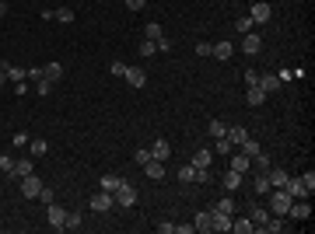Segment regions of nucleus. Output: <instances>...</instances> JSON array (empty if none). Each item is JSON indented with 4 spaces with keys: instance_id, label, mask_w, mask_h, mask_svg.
Instances as JSON below:
<instances>
[{
    "instance_id": "obj_44",
    "label": "nucleus",
    "mask_w": 315,
    "mask_h": 234,
    "mask_svg": "<svg viewBox=\"0 0 315 234\" xmlns=\"http://www.w3.org/2000/svg\"><path fill=\"white\" fill-rule=\"evenodd\" d=\"M35 199H42V203H46V206H49V203H53V199H56V193H53V189H46V185H42V193L35 196Z\"/></svg>"
},
{
    "instance_id": "obj_20",
    "label": "nucleus",
    "mask_w": 315,
    "mask_h": 234,
    "mask_svg": "<svg viewBox=\"0 0 315 234\" xmlns=\"http://www.w3.org/2000/svg\"><path fill=\"white\" fill-rule=\"evenodd\" d=\"M252 193H256V196H266V193H270V178L263 175V172H256V178H252Z\"/></svg>"
},
{
    "instance_id": "obj_41",
    "label": "nucleus",
    "mask_w": 315,
    "mask_h": 234,
    "mask_svg": "<svg viewBox=\"0 0 315 234\" xmlns=\"http://www.w3.org/2000/svg\"><path fill=\"white\" fill-rule=\"evenodd\" d=\"M154 53H158V46H154L151 39H144V42H140V56H154Z\"/></svg>"
},
{
    "instance_id": "obj_43",
    "label": "nucleus",
    "mask_w": 315,
    "mask_h": 234,
    "mask_svg": "<svg viewBox=\"0 0 315 234\" xmlns=\"http://www.w3.org/2000/svg\"><path fill=\"white\" fill-rule=\"evenodd\" d=\"M235 28L242 32V35H245V32H252V18H238V21H235Z\"/></svg>"
},
{
    "instance_id": "obj_23",
    "label": "nucleus",
    "mask_w": 315,
    "mask_h": 234,
    "mask_svg": "<svg viewBox=\"0 0 315 234\" xmlns=\"http://www.w3.org/2000/svg\"><path fill=\"white\" fill-rule=\"evenodd\" d=\"M119 185H123V178H119L116 172H109V175H102V189H105V193H116Z\"/></svg>"
},
{
    "instance_id": "obj_45",
    "label": "nucleus",
    "mask_w": 315,
    "mask_h": 234,
    "mask_svg": "<svg viewBox=\"0 0 315 234\" xmlns=\"http://www.w3.org/2000/svg\"><path fill=\"white\" fill-rule=\"evenodd\" d=\"M147 161H151V147H140V151H137V164H140V168H144Z\"/></svg>"
},
{
    "instance_id": "obj_53",
    "label": "nucleus",
    "mask_w": 315,
    "mask_h": 234,
    "mask_svg": "<svg viewBox=\"0 0 315 234\" xmlns=\"http://www.w3.org/2000/svg\"><path fill=\"white\" fill-rule=\"evenodd\" d=\"M175 231L179 234H196V227H193V224H175Z\"/></svg>"
},
{
    "instance_id": "obj_22",
    "label": "nucleus",
    "mask_w": 315,
    "mask_h": 234,
    "mask_svg": "<svg viewBox=\"0 0 315 234\" xmlns=\"http://www.w3.org/2000/svg\"><path fill=\"white\" fill-rule=\"evenodd\" d=\"M11 175H14V178H25V175H32V161H28V157H21V161H14Z\"/></svg>"
},
{
    "instance_id": "obj_38",
    "label": "nucleus",
    "mask_w": 315,
    "mask_h": 234,
    "mask_svg": "<svg viewBox=\"0 0 315 234\" xmlns=\"http://www.w3.org/2000/svg\"><path fill=\"white\" fill-rule=\"evenodd\" d=\"M28 147H32V154H35V157H42L46 151H49V143H46V140H28Z\"/></svg>"
},
{
    "instance_id": "obj_52",
    "label": "nucleus",
    "mask_w": 315,
    "mask_h": 234,
    "mask_svg": "<svg viewBox=\"0 0 315 234\" xmlns=\"http://www.w3.org/2000/svg\"><path fill=\"white\" fill-rule=\"evenodd\" d=\"M245 84H249V88H252V84H259V74H256V70H245Z\"/></svg>"
},
{
    "instance_id": "obj_19",
    "label": "nucleus",
    "mask_w": 315,
    "mask_h": 234,
    "mask_svg": "<svg viewBox=\"0 0 315 234\" xmlns=\"http://www.w3.org/2000/svg\"><path fill=\"white\" fill-rule=\"evenodd\" d=\"M245 101H249V105H263V101H266V91H263L259 84H252V88L245 91Z\"/></svg>"
},
{
    "instance_id": "obj_49",
    "label": "nucleus",
    "mask_w": 315,
    "mask_h": 234,
    "mask_svg": "<svg viewBox=\"0 0 315 234\" xmlns=\"http://www.w3.org/2000/svg\"><path fill=\"white\" fill-rule=\"evenodd\" d=\"M126 7H130V11H144V7H147V0H126Z\"/></svg>"
},
{
    "instance_id": "obj_51",
    "label": "nucleus",
    "mask_w": 315,
    "mask_h": 234,
    "mask_svg": "<svg viewBox=\"0 0 315 234\" xmlns=\"http://www.w3.org/2000/svg\"><path fill=\"white\" fill-rule=\"evenodd\" d=\"M35 84H39V95H49V88H53V80H46V77L35 80Z\"/></svg>"
},
{
    "instance_id": "obj_21",
    "label": "nucleus",
    "mask_w": 315,
    "mask_h": 234,
    "mask_svg": "<svg viewBox=\"0 0 315 234\" xmlns=\"http://www.w3.org/2000/svg\"><path fill=\"white\" fill-rule=\"evenodd\" d=\"M270 210H266V206H252V214H249V220H252V224H256V227H263V224H266V220H270Z\"/></svg>"
},
{
    "instance_id": "obj_17",
    "label": "nucleus",
    "mask_w": 315,
    "mask_h": 234,
    "mask_svg": "<svg viewBox=\"0 0 315 234\" xmlns=\"http://www.w3.org/2000/svg\"><path fill=\"white\" fill-rule=\"evenodd\" d=\"M144 172H147V178H165V161H154V157H151V161L144 164Z\"/></svg>"
},
{
    "instance_id": "obj_35",
    "label": "nucleus",
    "mask_w": 315,
    "mask_h": 234,
    "mask_svg": "<svg viewBox=\"0 0 315 234\" xmlns=\"http://www.w3.org/2000/svg\"><path fill=\"white\" fill-rule=\"evenodd\" d=\"M238 147H242V154H245V157H256L259 154V143H256V140H242Z\"/></svg>"
},
{
    "instance_id": "obj_11",
    "label": "nucleus",
    "mask_w": 315,
    "mask_h": 234,
    "mask_svg": "<svg viewBox=\"0 0 315 234\" xmlns=\"http://www.w3.org/2000/svg\"><path fill=\"white\" fill-rule=\"evenodd\" d=\"M151 157H154V161H168V157H172L168 140H154V143H151Z\"/></svg>"
},
{
    "instance_id": "obj_46",
    "label": "nucleus",
    "mask_w": 315,
    "mask_h": 234,
    "mask_svg": "<svg viewBox=\"0 0 315 234\" xmlns=\"http://www.w3.org/2000/svg\"><path fill=\"white\" fill-rule=\"evenodd\" d=\"M214 53V42H200L196 46V56H210Z\"/></svg>"
},
{
    "instance_id": "obj_33",
    "label": "nucleus",
    "mask_w": 315,
    "mask_h": 234,
    "mask_svg": "<svg viewBox=\"0 0 315 234\" xmlns=\"http://www.w3.org/2000/svg\"><path fill=\"white\" fill-rule=\"evenodd\" d=\"M242 178H245V175H238V172L228 168V172H224V189H238V185H242Z\"/></svg>"
},
{
    "instance_id": "obj_28",
    "label": "nucleus",
    "mask_w": 315,
    "mask_h": 234,
    "mask_svg": "<svg viewBox=\"0 0 315 234\" xmlns=\"http://www.w3.org/2000/svg\"><path fill=\"white\" fill-rule=\"evenodd\" d=\"M144 39H151V42H158V39H165V28L158 25V21H151L147 28H144Z\"/></svg>"
},
{
    "instance_id": "obj_15",
    "label": "nucleus",
    "mask_w": 315,
    "mask_h": 234,
    "mask_svg": "<svg viewBox=\"0 0 315 234\" xmlns=\"http://www.w3.org/2000/svg\"><path fill=\"white\" fill-rule=\"evenodd\" d=\"M231 172H238V175H249V172H252V157L235 154V157H231Z\"/></svg>"
},
{
    "instance_id": "obj_57",
    "label": "nucleus",
    "mask_w": 315,
    "mask_h": 234,
    "mask_svg": "<svg viewBox=\"0 0 315 234\" xmlns=\"http://www.w3.org/2000/svg\"><path fill=\"white\" fill-rule=\"evenodd\" d=\"M0 84H7V70L4 67H0Z\"/></svg>"
},
{
    "instance_id": "obj_29",
    "label": "nucleus",
    "mask_w": 315,
    "mask_h": 234,
    "mask_svg": "<svg viewBox=\"0 0 315 234\" xmlns=\"http://www.w3.org/2000/svg\"><path fill=\"white\" fill-rule=\"evenodd\" d=\"M42 77L46 80H60L63 77V67H60V63H46V67H42Z\"/></svg>"
},
{
    "instance_id": "obj_8",
    "label": "nucleus",
    "mask_w": 315,
    "mask_h": 234,
    "mask_svg": "<svg viewBox=\"0 0 315 234\" xmlns=\"http://www.w3.org/2000/svg\"><path fill=\"white\" fill-rule=\"evenodd\" d=\"M42 193V182L35 175H25L21 178V196H28V199H35V196Z\"/></svg>"
},
{
    "instance_id": "obj_9",
    "label": "nucleus",
    "mask_w": 315,
    "mask_h": 234,
    "mask_svg": "<svg viewBox=\"0 0 315 234\" xmlns=\"http://www.w3.org/2000/svg\"><path fill=\"white\" fill-rule=\"evenodd\" d=\"M46 217H49V224H53L56 231H63V220H67V210H63V206H56V203H49V210H46Z\"/></svg>"
},
{
    "instance_id": "obj_39",
    "label": "nucleus",
    "mask_w": 315,
    "mask_h": 234,
    "mask_svg": "<svg viewBox=\"0 0 315 234\" xmlns=\"http://www.w3.org/2000/svg\"><path fill=\"white\" fill-rule=\"evenodd\" d=\"M196 231H210V210L207 214H196V224H193Z\"/></svg>"
},
{
    "instance_id": "obj_3",
    "label": "nucleus",
    "mask_w": 315,
    "mask_h": 234,
    "mask_svg": "<svg viewBox=\"0 0 315 234\" xmlns=\"http://www.w3.org/2000/svg\"><path fill=\"white\" fill-rule=\"evenodd\" d=\"M116 203L119 206H133V203H137V189H133V185H130V182H126V178H123V185H119L116 193Z\"/></svg>"
},
{
    "instance_id": "obj_56",
    "label": "nucleus",
    "mask_w": 315,
    "mask_h": 234,
    "mask_svg": "<svg viewBox=\"0 0 315 234\" xmlns=\"http://www.w3.org/2000/svg\"><path fill=\"white\" fill-rule=\"evenodd\" d=\"M4 14H7V0H0V18H4Z\"/></svg>"
},
{
    "instance_id": "obj_50",
    "label": "nucleus",
    "mask_w": 315,
    "mask_h": 234,
    "mask_svg": "<svg viewBox=\"0 0 315 234\" xmlns=\"http://www.w3.org/2000/svg\"><path fill=\"white\" fill-rule=\"evenodd\" d=\"M112 74H116V77H126V63H119V59H116V63H112Z\"/></svg>"
},
{
    "instance_id": "obj_26",
    "label": "nucleus",
    "mask_w": 315,
    "mask_h": 234,
    "mask_svg": "<svg viewBox=\"0 0 315 234\" xmlns=\"http://www.w3.org/2000/svg\"><path fill=\"white\" fill-rule=\"evenodd\" d=\"M224 137L231 140V143H242V140H249V130L245 126H231V130H224Z\"/></svg>"
},
{
    "instance_id": "obj_34",
    "label": "nucleus",
    "mask_w": 315,
    "mask_h": 234,
    "mask_svg": "<svg viewBox=\"0 0 315 234\" xmlns=\"http://www.w3.org/2000/svg\"><path fill=\"white\" fill-rule=\"evenodd\" d=\"M179 182H182V185H189V182H196V168H193V164H186V168H179Z\"/></svg>"
},
{
    "instance_id": "obj_7",
    "label": "nucleus",
    "mask_w": 315,
    "mask_h": 234,
    "mask_svg": "<svg viewBox=\"0 0 315 234\" xmlns=\"http://www.w3.org/2000/svg\"><path fill=\"white\" fill-rule=\"evenodd\" d=\"M259 49H263V39H259L256 32H245V39H242V53H245V56H256Z\"/></svg>"
},
{
    "instance_id": "obj_25",
    "label": "nucleus",
    "mask_w": 315,
    "mask_h": 234,
    "mask_svg": "<svg viewBox=\"0 0 315 234\" xmlns=\"http://www.w3.org/2000/svg\"><path fill=\"white\" fill-rule=\"evenodd\" d=\"M0 67H4V70H7V80H14V84H21V80L28 77V74H25V70H21V67H14V63H0Z\"/></svg>"
},
{
    "instance_id": "obj_36",
    "label": "nucleus",
    "mask_w": 315,
    "mask_h": 234,
    "mask_svg": "<svg viewBox=\"0 0 315 234\" xmlns=\"http://www.w3.org/2000/svg\"><path fill=\"white\" fill-rule=\"evenodd\" d=\"M81 227V214H74V210H70V214H67V220H63V231H77Z\"/></svg>"
},
{
    "instance_id": "obj_16",
    "label": "nucleus",
    "mask_w": 315,
    "mask_h": 234,
    "mask_svg": "<svg viewBox=\"0 0 315 234\" xmlns=\"http://www.w3.org/2000/svg\"><path fill=\"white\" fill-rule=\"evenodd\" d=\"M259 88H263L266 95H273V91H280V77H277V74H259Z\"/></svg>"
},
{
    "instance_id": "obj_10",
    "label": "nucleus",
    "mask_w": 315,
    "mask_h": 234,
    "mask_svg": "<svg viewBox=\"0 0 315 234\" xmlns=\"http://www.w3.org/2000/svg\"><path fill=\"white\" fill-rule=\"evenodd\" d=\"M126 84H130V88H144V84H147V74H144L140 67H126Z\"/></svg>"
},
{
    "instance_id": "obj_14",
    "label": "nucleus",
    "mask_w": 315,
    "mask_h": 234,
    "mask_svg": "<svg viewBox=\"0 0 315 234\" xmlns=\"http://www.w3.org/2000/svg\"><path fill=\"white\" fill-rule=\"evenodd\" d=\"M266 178H270V189H284L291 175H287L284 168H270V172H266Z\"/></svg>"
},
{
    "instance_id": "obj_24",
    "label": "nucleus",
    "mask_w": 315,
    "mask_h": 234,
    "mask_svg": "<svg viewBox=\"0 0 315 234\" xmlns=\"http://www.w3.org/2000/svg\"><path fill=\"white\" fill-rule=\"evenodd\" d=\"M231 53H235L231 42H214V53H210V56L214 59H231Z\"/></svg>"
},
{
    "instance_id": "obj_42",
    "label": "nucleus",
    "mask_w": 315,
    "mask_h": 234,
    "mask_svg": "<svg viewBox=\"0 0 315 234\" xmlns=\"http://www.w3.org/2000/svg\"><path fill=\"white\" fill-rule=\"evenodd\" d=\"M217 206H221L224 214H235V199H231V196H221V203H217Z\"/></svg>"
},
{
    "instance_id": "obj_12",
    "label": "nucleus",
    "mask_w": 315,
    "mask_h": 234,
    "mask_svg": "<svg viewBox=\"0 0 315 234\" xmlns=\"http://www.w3.org/2000/svg\"><path fill=\"white\" fill-rule=\"evenodd\" d=\"M210 161H214V151H210V147H196V154H193V168H210Z\"/></svg>"
},
{
    "instance_id": "obj_48",
    "label": "nucleus",
    "mask_w": 315,
    "mask_h": 234,
    "mask_svg": "<svg viewBox=\"0 0 315 234\" xmlns=\"http://www.w3.org/2000/svg\"><path fill=\"white\" fill-rule=\"evenodd\" d=\"M0 168H4V172H11V168H14V157H7V154H0Z\"/></svg>"
},
{
    "instance_id": "obj_2",
    "label": "nucleus",
    "mask_w": 315,
    "mask_h": 234,
    "mask_svg": "<svg viewBox=\"0 0 315 234\" xmlns=\"http://www.w3.org/2000/svg\"><path fill=\"white\" fill-rule=\"evenodd\" d=\"M210 231L228 234V231H231V214H224L221 206H214V210H210Z\"/></svg>"
},
{
    "instance_id": "obj_18",
    "label": "nucleus",
    "mask_w": 315,
    "mask_h": 234,
    "mask_svg": "<svg viewBox=\"0 0 315 234\" xmlns=\"http://www.w3.org/2000/svg\"><path fill=\"white\" fill-rule=\"evenodd\" d=\"M284 227H287V224H284V217H270V220H266L263 227H256V231H266V234H280V231H284Z\"/></svg>"
},
{
    "instance_id": "obj_13",
    "label": "nucleus",
    "mask_w": 315,
    "mask_h": 234,
    "mask_svg": "<svg viewBox=\"0 0 315 234\" xmlns=\"http://www.w3.org/2000/svg\"><path fill=\"white\" fill-rule=\"evenodd\" d=\"M284 189H287L291 199H308V189L301 185V178H287V185H284Z\"/></svg>"
},
{
    "instance_id": "obj_55",
    "label": "nucleus",
    "mask_w": 315,
    "mask_h": 234,
    "mask_svg": "<svg viewBox=\"0 0 315 234\" xmlns=\"http://www.w3.org/2000/svg\"><path fill=\"white\" fill-rule=\"evenodd\" d=\"M158 231H161V234H172V231H175V224H168V220H161V224H158Z\"/></svg>"
},
{
    "instance_id": "obj_27",
    "label": "nucleus",
    "mask_w": 315,
    "mask_h": 234,
    "mask_svg": "<svg viewBox=\"0 0 315 234\" xmlns=\"http://www.w3.org/2000/svg\"><path fill=\"white\" fill-rule=\"evenodd\" d=\"M231 231H238V234H252V231H256V224H252L249 217H242V220H231Z\"/></svg>"
},
{
    "instance_id": "obj_1",
    "label": "nucleus",
    "mask_w": 315,
    "mask_h": 234,
    "mask_svg": "<svg viewBox=\"0 0 315 234\" xmlns=\"http://www.w3.org/2000/svg\"><path fill=\"white\" fill-rule=\"evenodd\" d=\"M266 210L273 217H287V210H291V196H287V189H270L266 193Z\"/></svg>"
},
{
    "instance_id": "obj_5",
    "label": "nucleus",
    "mask_w": 315,
    "mask_h": 234,
    "mask_svg": "<svg viewBox=\"0 0 315 234\" xmlns=\"http://www.w3.org/2000/svg\"><path fill=\"white\" fill-rule=\"evenodd\" d=\"M112 203H116V196L105 193V189L91 196V210H95V214H105V210H112Z\"/></svg>"
},
{
    "instance_id": "obj_37",
    "label": "nucleus",
    "mask_w": 315,
    "mask_h": 234,
    "mask_svg": "<svg viewBox=\"0 0 315 234\" xmlns=\"http://www.w3.org/2000/svg\"><path fill=\"white\" fill-rule=\"evenodd\" d=\"M207 133H210V137H224V122H221V119H210V126H207Z\"/></svg>"
},
{
    "instance_id": "obj_31",
    "label": "nucleus",
    "mask_w": 315,
    "mask_h": 234,
    "mask_svg": "<svg viewBox=\"0 0 315 234\" xmlns=\"http://www.w3.org/2000/svg\"><path fill=\"white\" fill-rule=\"evenodd\" d=\"M53 18H56L60 25H70V21H74V7H56V11H53Z\"/></svg>"
},
{
    "instance_id": "obj_47",
    "label": "nucleus",
    "mask_w": 315,
    "mask_h": 234,
    "mask_svg": "<svg viewBox=\"0 0 315 234\" xmlns=\"http://www.w3.org/2000/svg\"><path fill=\"white\" fill-rule=\"evenodd\" d=\"M11 143H14V147H28V133H14Z\"/></svg>"
},
{
    "instance_id": "obj_30",
    "label": "nucleus",
    "mask_w": 315,
    "mask_h": 234,
    "mask_svg": "<svg viewBox=\"0 0 315 234\" xmlns=\"http://www.w3.org/2000/svg\"><path fill=\"white\" fill-rule=\"evenodd\" d=\"M231 147H235V143H231L228 137H217V140H214V154H221V157L231 154Z\"/></svg>"
},
{
    "instance_id": "obj_40",
    "label": "nucleus",
    "mask_w": 315,
    "mask_h": 234,
    "mask_svg": "<svg viewBox=\"0 0 315 234\" xmlns=\"http://www.w3.org/2000/svg\"><path fill=\"white\" fill-rule=\"evenodd\" d=\"M301 185H305V189H308V196H312V189H315V172H312V168L301 175Z\"/></svg>"
},
{
    "instance_id": "obj_6",
    "label": "nucleus",
    "mask_w": 315,
    "mask_h": 234,
    "mask_svg": "<svg viewBox=\"0 0 315 234\" xmlns=\"http://www.w3.org/2000/svg\"><path fill=\"white\" fill-rule=\"evenodd\" d=\"M287 214L294 217V220H308V217H312V203H308V199H291V210H287Z\"/></svg>"
},
{
    "instance_id": "obj_32",
    "label": "nucleus",
    "mask_w": 315,
    "mask_h": 234,
    "mask_svg": "<svg viewBox=\"0 0 315 234\" xmlns=\"http://www.w3.org/2000/svg\"><path fill=\"white\" fill-rule=\"evenodd\" d=\"M252 161H256V168H252V172H263V175H266V172L273 168V164H270V154H263V151H259V154L252 157Z\"/></svg>"
},
{
    "instance_id": "obj_54",
    "label": "nucleus",
    "mask_w": 315,
    "mask_h": 234,
    "mask_svg": "<svg viewBox=\"0 0 315 234\" xmlns=\"http://www.w3.org/2000/svg\"><path fill=\"white\" fill-rule=\"evenodd\" d=\"M196 182H210V168H196Z\"/></svg>"
},
{
    "instance_id": "obj_4",
    "label": "nucleus",
    "mask_w": 315,
    "mask_h": 234,
    "mask_svg": "<svg viewBox=\"0 0 315 234\" xmlns=\"http://www.w3.org/2000/svg\"><path fill=\"white\" fill-rule=\"evenodd\" d=\"M249 18H252V25H266V21L273 18V7H270L266 0H256V4H252V14H249Z\"/></svg>"
}]
</instances>
